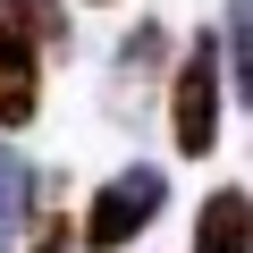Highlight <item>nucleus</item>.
<instances>
[{
	"label": "nucleus",
	"mask_w": 253,
	"mask_h": 253,
	"mask_svg": "<svg viewBox=\"0 0 253 253\" xmlns=\"http://www.w3.org/2000/svg\"><path fill=\"white\" fill-rule=\"evenodd\" d=\"M161 211H169V169L126 161V169H110V177L84 194V211H76V253H126L135 236H152Z\"/></svg>",
	"instance_id": "nucleus-1"
},
{
	"label": "nucleus",
	"mask_w": 253,
	"mask_h": 253,
	"mask_svg": "<svg viewBox=\"0 0 253 253\" xmlns=\"http://www.w3.org/2000/svg\"><path fill=\"white\" fill-rule=\"evenodd\" d=\"M169 144H177V161H211L219 152V110H228V68H219V26H203L186 51H177V68H169Z\"/></svg>",
	"instance_id": "nucleus-2"
},
{
	"label": "nucleus",
	"mask_w": 253,
	"mask_h": 253,
	"mask_svg": "<svg viewBox=\"0 0 253 253\" xmlns=\"http://www.w3.org/2000/svg\"><path fill=\"white\" fill-rule=\"evenodd\" d=\"M169 26L161 17H144V26H126L118 34V51H110V110H135V93H169Z\"/></svg>",
	"instance_id": "nucleus-3"
},
{
	"label": "nucleus",
	"mask_w": 253,
	"mask_h": 253,
	"mask_svg": "<svg viewBox=\"0 0 253 253\" xmlns=\"http://www.w3.org/2000/svg\"><path fill=\"white\" fill-rule=\"evenodd\" d=\"M42 76H51V59H42L26 34L0 26V135H9V144L42 118Z\"/></svg>",
	"instance_id": "nucleus-4"
},
{
	"label": "nucleus",
	"mask_w": 253,
	"mask_h": 253,
	"mask_svg": "<svg viewBox=\"0 0 253 253\" xmlns=\"http://www.w3.org/2000/svg\"><path fill=\"white\" fill-rule=\"evenodd\" d=\"M186 253H253V194H245V186H211V194L194 203Z\"/></svg>",
	"instance_id": "nucleus-5"
},
{
	"label": "nucleus",
	"mask_w": 253,
	"mask_h": 253,
	"mask_svg": "<svg viewBox=\"0 0 253 253\" xmlns=\"http://www.w3.org/2000/svg\"><path fill=\"white\" fill-rule=\"evenodd\" d=\"M34 211H42V169H34L9 135H0V253H17V245H26Z\"/></svg>",
	"instance_id": "nucleus-6"
},
{
	"label": "nucleus",
	"mask_w": 253,
	"mask_h": 253,
	"mask_svg": "<svg viewBox=\"0 0 253 253\" xmlns=\"http://www.w3.org/2000/svg\"><path fill=\"white\" fill-rule=\"evenodd\" d=\"M0 26H9V34H26L42 59H59V51H68V34H76L68 0H0Z\"/></svg>",
	"instance_id": "nucleus-7"
},
{
	"label": "nucleus",
	"mask_w": 253,
	"mask_h": 253,
	"mask_svg": "<svg viewBox=\"0 0 253 253\" xmlns=\"http://www.w3.org/2000/svg\"><path fill=\"white\" fill-rule=\"evenodd\" d=\"M219 68H228V101L253 110V0L219 9Z\"/></svg>",
	"instance_id": "nucleus-8"
},
{
	"label": "nucleus",
	"mask_w": 253,
	"mask_h": 253,
	"mask_svg": "<svg viewBox=\"0 0 253 253\" xmlns=\"http://www.w3.org/2000/svg\"><path fill=\"white\" fill-rule=\"evenodd\" d=\"M17 253H76V211L51 194V177H42V211H34V228H26Z\"/></svg>",
	"instance_id": "nucleus-9"
},
{
	"label": "nucleus",
	"mask_w": 253,
	"mask_h": 253,
	"mask_svg": "<svg viewBox=\"0 0 253 253\" xmlns=\"http://www.w3.org/2000/svg\"><path fill=\"white\" fill-rule=\"evenodd\" d=\"M84 9H110V0H84Z\"/></svg>",
	"instance_id": "nucleus-10"
}]
</instances>
